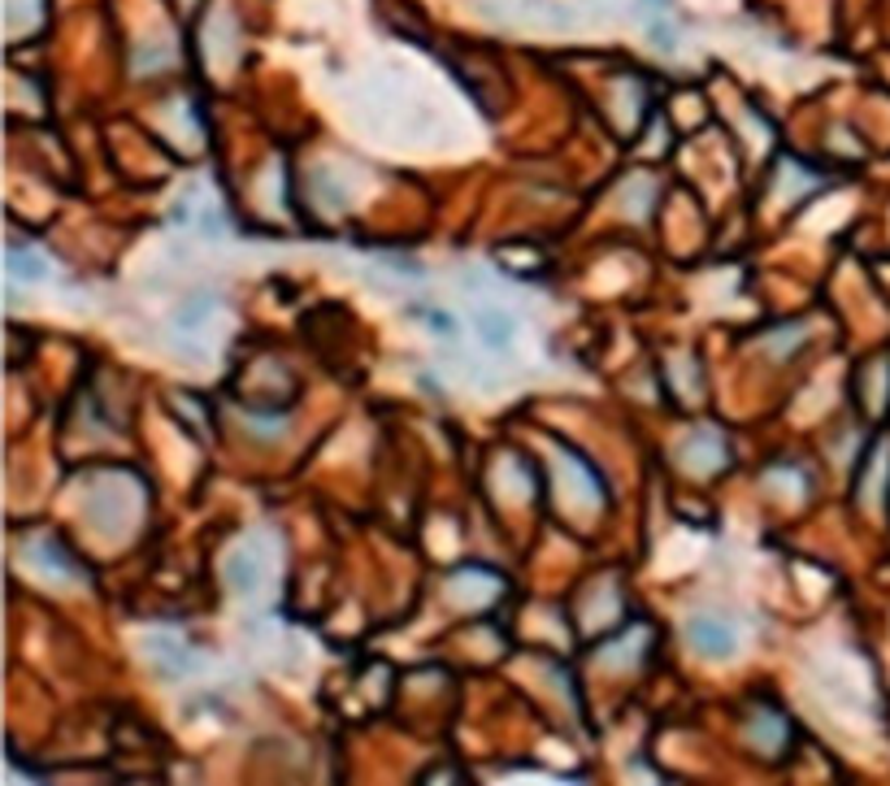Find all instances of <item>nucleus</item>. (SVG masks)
Instances as JSON below:
<instances>
[{
  "label": "nucleus",
  "instance_id": "1",
  "mask_svg": "<svg viewBox=\"0 0 890 786\" xmlns=\"http://www.w3.org/2000/svg\"><path fill=\"white\" fill-rule=\"evenodd\" d=\"M687 643L700 652V656H709V660H725V656H734L738 652V626L734 621H725V617H691L687 621Z\"/></svg>",
  "mask_w": 890,
  "mask_h": 786
},
{
  "label": "nucleus",
  "instance_id": "2",
  "mask_svg": "<svg viewBox=\"0 0 890 786\" xmlns=\"http://www.w3.org/2000/svg\"><path fill=\"white\" fill-rule=\"evenodd\" d=\"M226 579H230V587L239 591V595H257V591H261V583H265V561H261V548H257V544L235 548V552H230V561H226Z\"/></svg>",
  "mask_w": 890,
  "mask_h": 786
},
{
  "label": "nucleus",
  "instance_id": "3",
  "mask_svg": "<svg viewBox=\"0 0 890 786\" xmlns=\"http://www.w3.org/2000/svg\"><path fill=\"white\" fill-rule=\"evenodd\" d=\"M474 331H478V340L491 348V353H505L513 340H518V318L509 313V309H478L474 313Z\"/></svg>",
  "mask_w": 890,
  "mask_h": 786
},
{
  "label": "nucleus",
  "instance_id": "4",
  "mask_svg": "<svg viewBox=\"0 0 890 786\" xmlns=\"http://www.w3.org/2000/svg\"><path fill=\"white\" fill-rule=\"evenodd\" d=\"M652 44H661V52H674L678 48V31H674V13H669V0H639L634 4Z\"/></svg>",
  "mask_w": 890,
  "mask_h": 786
},
{
  "label": "nucleus",
  "instance_id": "5",
  "mask_svg": "<svg viewBox=\"0 0 890 786\" xmlns=\"http://www.w3.org/2000/svg\"><path fill=\"white\" fill-rule=\"evenodd\" d=\"M4 270H9L13 283H44V278L52 274L39 252H22V248H13V252L4 257Z\"/></svg>",
  "mask_w": 890,
  "mask_h": 786
},
{
  "label": "nucleus",
  "instance_id": "6",
  "mask_svg": "<svg viewBox=\"0 0 890 786\" xmlns=\"http://www.w3.org/2000/svg\"><path fill=\"white\" fill-rule=\"evenodd\" d=\"M687 465L691 469H716V465H725V443L712 434V430H704V434H696L691 443H687Z\"/></svg>",
  "mask_w": 890,
  "mask_h": 786
},
{
  "label": "nucleus",
  "instance_id": "7",
  "mask_svg": "<svg viewBox=\"0 0 890 786\" xmlns=\"http://www.w3.org/2000/svg\"><path fill=\"white\" fill-rule=\"evenodd\" d=\"M31 561L48 565L44 574H52V579H79V574H74V561H70V557H61V548H57V544H35V548H31Z\"/></svg>",
  "mask_w": 890,
  "mask_h": 786
}]
</instances>
